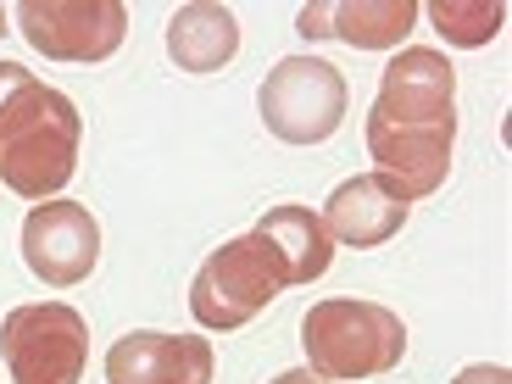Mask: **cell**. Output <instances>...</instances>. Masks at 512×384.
<instances>
[{
    "label": "cell",
    "instance_id": "obj_1",
    "mask_svg": "<svg viewBox=\"0 0 512 384\" xmlns=\"http://www.w3.org/2000/svg\"><path fill=\"white\" fill-rule=\"evenodd\" d=\"M457 140V67L429 45H407L384 67L368 106V156L401 201L435 195L451 173Z\"/></svg>",
    "mask_w": 512,
    "mask_h": 384
},
{
    "label": "cell",
    "instance_id": "obj_2",
    "mask_svg": "<svg viewBox=\"0 0 512 384\" xmlns=\"http://www.w3.org/2000/svg\"><path fill=\"white\" fill-rule=\"evenodd\" d=\"M78 140H84L78 106L62 90L28 78L0 106V184L23 201H51L78 173Z\"/></svg>",
    "mask_w": 512,
    "mask_h": 384
},
{
    "label": "cell",
    "instance_id": "obj_3",
    "mask_svg": "<svg viewBox=\"0 0 512 384\" xmlns=\"http://www.w3.org/2000/svg\"><path fill=\"white\" fill-rule=\"evenodd\" d=\"M301 351H307L312 373L323 384L379 379V373L401 368V357H407V323H401V312L379 307V301L329 295L301 318Z\"/></svg>",
    "mask_w": 512,
    "mask_h": 384
},
{
    "label": "cell",
    "instance_id": "obj_4",
    "mask_svg": "<svg viewBox=\"0 0 512 384\" xmlns=\"http://www.w3.org/2000/svg\"><path fill=\"white\" fill-rule=\"evenodd\" d=\"M279 290H290V273H284L279 251L251 229L240 240H223L201 262L190 284V318L212 334L245 329L256 312H268L279 301Z\"/></svg>",
    "mask_w": 512,
    "mask_h": 384
},
{
    "label": "cell",
    "instance_id": "obj_5",
    "mask_svg": "<svg viewBox=\"0 0 512 384\" xmlns=\"http://www.w3.org/2000/svg\"><path fill=\"white\" fill-rule=\"evenodd\" d=\"M0 357L12 384H78L90 362V323L67 301H34L0 318Z\"/></svg>",
    "mask_w": 512,
    "mask_h": 384
},
{
    "label": "cell",
    "instance_id": "obj_6",
    "mask_svg": "<svg viewBox=\"0 0 512 384\" xmlns=\"http://www.w3.org/2000/svg\"><path fill=\"white\" fill-rule=\"evenodd\" d=\"M256 106H262V123H268L273 140L323 145L346 123V78H340L334 62H318V56H284L262 78Z\"/></svg>",
    "mask_w": 512,
    "mask_h": 384
},
{
    "label": "cell",
    "instance_id": "obj_7",
    "mask_svg": "<svg viewBox=\"0 0 512 384\" xmlns=\"http://www.w3.org/2000/svg\"><path fill=\"white\" fill-rule=\"evenodd\" d=\"M17 28L51 62H106L123 51L128 6L123 0H23Z\"/></svg>",
    "mask_w": 512,
    "mask_h": 384
},
{
    "label": "cell",
    "instance_id": "obj_8",
    "mask_svg": "<svg viewBox=\"0 0 512 384\" xmlns=\"http://www.w3.org/2000/svg\"><path fill=\"white\" fill-rule=\"evenodd\" d=\"M23 262L51 290L84 284L101 262V223L78 201H39L23 218Z\"/></svg>",
    "mask_w": 512,
    "mask_h": 384
},
{
    "label": "cell",
    "instance_id": "obj_9",
    "mask_svg": "<svg viewBox=\"0 0 512 384\" xmlns=\"http://www.w3.org/2000/svg\"><path fill=\"white\" fill-rule=\"evenodd\" d=\"M212 340L134 329L106 351V384H212Z\"/></svg>",
    "mask_w": 512,
    "mask_h": 384
},
{
    "label": "cell",
    "instance_id": "obj_10",
    "mask_svg": "<svg viewBox=\"0 0 512 384\" xmlns=\"http://www.w3.org/2000/svg\"><path fill=\"white\" fill-rule=\"evenodd\" d=\"M418 23V0H312L295 17V34L340 39L351 51H396Z\"/></svg>",
    "mask_w": 512,
    "mask_h": 384
},
{
    "label": "cell",
    "instance_id": "obj_11",
    "mask_svg": "<svg viewBox=\"0 0 512 384\" xmlns=\"http://www.w3.org/2000/svg\"><path fill=\"white\" fill-rule=\"evenodd\" d=\"M407 212H412V201H401L379 173H357V179H346L340 190L329 195V206H323V229H329V240L368 251V245H384L390 234H401Z\"/></svg>",
    "mask_w": 512,
    "mask_h": 384
},
{
    "label": "cell",
    "instance_id": "obj_12",
    "mask_svg": "<svg viewBox=\"0 0 512 384\" xmlns=\"http://www.w3.org/2000/svg\"><path fill=\"white\" fill-rule=\"evenodd\" d=\"M234 51H240V23L229 6L195 0L167 23V56L179 62V73H218L223 62H234Z\"/></svg>",
    "mask_w": 512,
    "mask_h": 384
},
{
    "label": "cell",
    "instance_id": "obj_13",
    "mask_svg": "<svg viewBox=\"0 0 512 384\" xmlns=\"http://www.w3.org/2000/svg\"><path fill=\"white\" fill-rule=\"evenodd\" d=\"M256 234L279 251L290 284L323 279L329 262H334V240H329V229H323V218L312 206H268V218L256 223Z\"/></svg>",
    "mask_w": 512,
    "mask_h": 384
},
{
    "label": "cell",
    "instance_id": "obj_14",
    "mask_svg": "<svg viewBox=\"0 0 512 384\" xmlns=\"http://www.w3.org/2000/svg\"><path fill=\"white\" fill-rule=\"evenodd\" d=\"M429 23L446 34V45L479 51V45H490V39L501 34L507 6H501V0H435V6H429Z\"/></svg>",
    "mask_w": 512,
    "mask_h": 384
},
{
    "label": "cell",
    "instance_id": "obj_15",
    "mask_svg": "<svg viewBox=\"0 0 512 384\" xmlns=\"http://www.w3.org/2000/svg\"><path fill=\"white\" fill-rule=\"evenodd\" d=\"M451 384H512V373L501 362H474V368H462Z\"/></svg>",
    "mask_w": 512,
    "mask_h": 384
},
{
    "label": "cell",
    "instance_id": "obj_16",
    "mask_svg": "<svg viewBox=\"0 0 512 384\" xmlns=\"http://www.w3.org/2000/svg\"><path fill=\"white\" fill-rule=\"evenodd\" d=\"M28 78H34V73H28V67H23V62H0V106L12 101V95H17V90H23Z\"/></svg>",
    "mask_w": 512,
    "mask_h": 384
},
{
    "label": "cell",
    "instance_id": "obj_17",
    "mask_svg": "<svg viewBox=\"0 0 512 384\" xmlns=\"http://www.w3.org/2000/svg\"><path fill=\"white\" fill-rule=\"evenodd\" d=\"M268 384H323L312 368H290V373H279V379H268Z\"/></svg>",
    "mask_w": 512,
    "mask_h": 384
},
{
    "label": "cell",
    "instance_id": "obj_18",
    "mask_svg": "<svg viewBox=\"0 0 512 384\" xmlns=\"http://www.w3.org/2000/svg\"><path fill=\"white\" fill-rule=\"evenodd\" d=\"M6 23H12V12H6V6H0V34H12V28H6Z\"/></svg>",
    "mask_w": 512,
    "mask_h": 384
}]
</instances>
